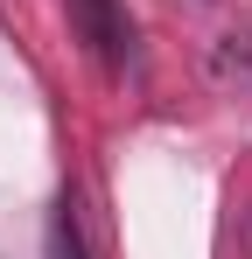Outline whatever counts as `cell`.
<instances>
[{
  "label": "cell",
  "mask_w": 252,
  "mask_h": 259,
  "mask_svg": "<svg viewBox=\"0 0 252 259\" xmlns=\"http://www.w3.org/2000/svg\"><path fill=\"white\" fill-rule=\"evenodd\" d=\"M70 7V28H77V42L105 63V70H126L133 63V21H126L119 0H63Z\"/></svg>",
  "instance_id": "6da1fadb"
},
{
  "label": "cell",
  "mask_w": 252,
  "mask_h": 259,
  "mask_svg": "<svg viewBox=\"0 0 252 259\" xmlns=\"http://www.w3.org/2000/svg\"><path fill=\"white\" fill-rule=\"evenodd\" d=\"M49 259H91L77 217H70V203H56V217H49Z\"/></svg>",
  "instance_id": "7a4b0ae2"
}]
</instances>
